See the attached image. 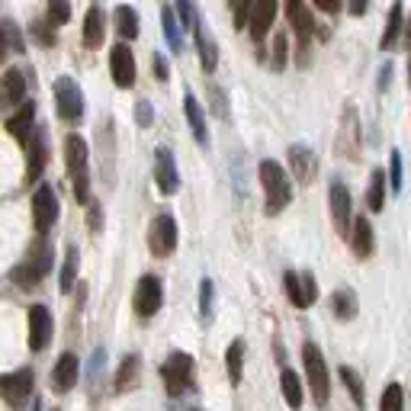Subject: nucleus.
<instances>
[{
  "label": "nucleus",
  "mask_w": 411,
  "mask_h": 411,
  "mask_svg": "<svg viewBox=\"0 0 411 411\" xmlns=\"http://www.w3.org/2000/svg\"><path fill=\"white\" fill-rule=\"evenodd\" d=\"M65 168H68L77 203H87L90 199V170H87V142L81 135L65 138Z\"/></svg>",
  "instance_id": "obj_1"
},
{
  "label": "nucleus",
  "mask_w": 411,
  "mask_h": 411,
  "mask_svg": "<svg viewBox=\"0 0 411 411\" xmlns=\"http://www.w3.org/2000/svg\"><path fill=\"white\" fill-rule=\"evenodd\" d=\"M260 187H264V196H267V213L276 215L283 213L292 199V187H290V177L286 170L276 164V161H260Z\"/></svg>",
  "instance_id": "obj_2"
},
{
  "label": "nucleus",
  "mask_w": 411,
  "mask_h": 411,
  "mask_svg": "<svg viewBox=\"0 0 411 411\" xmlns=\"http://www.w3.org/2000/svg\"><path fill=\"white\" fill-rule=\"evenodd\" d=\"M48 270H52V244H48L46 238H39V241L32 244L29 257H26L23 264H16V270L10 276H13L16 286H23V290H36L39 283L46 280Z\"/></svg>",
  "instance_id": "obj_3"
},
{
  "label": "nucleus",
  "mask_w": 411,
  "mask_h": 411,
  "mask_svg": "<svg viewBox=\"0 0 411 411\" xmlns=\"http://www.w3.org/2000/svg\"><path fill=\"white\" fill-rule=\"evenodd\" d=\"M302 363H305V376H309V389H312V398L318 408H325L328 398H331V379H328V363L321 357V351L315 344H305L302 347Z\"/></svg>",
  "instance_id": "obj_4"
},
{
  "label": "nucleus",
  "mask_w": 411,
  "mask_h": 411,
  "mask_svg": "<svg viewBox=\"0 0 411 411\" xmlns=\"http://www.w3.org/2000/svg\"><path fill=\"white\" fill-rule=\"evenodd\" d=\"M55 107L65 122H77L84 116V93L77 87L74 77H58L55 81Z\"/></svg>",
  "instance_id": "obj_5"
},
{
  "label": "nucleus",
  "mask_w": 411,
  "mask_h": 411,
  "mask_svg": "<svg viewBox=\"0 0 411 411\" xmlns=\"http://www.w3.org/2000/svg\"><path fill=\"white\" fill-rule=\"evenodd\" d=\"M32 222H36L39 235H46L55 222H58V196H55V190L48 183H42V187L32 193Z\"/></svg>",
  "instance_id": "obj_6"
},
{
  "label": "nucleus",
  "mask_w": 411,
  "mask_h": 411,
  "mask_svg": "<svg viewBox=\"0 0 411 411\" xmlns=\"http://www.w3.org/2000/svg\"><path fill=\"white\" fill-rule=\"evenodd\" d=\"M148 248H151L154 257H168V254H174L177 248V222L174 215H158V219L151 222V231H148Z\"/></svg>",
  "instance_id": "obj_7"
},
{
  "label": "nucleus",
  "mask_w": 411,
  "mask_h": 411,
  "mask_svg": "<svg viewBox=\"0 0 411 411\" xmlns=\"http://www.w3.org/2000/svg\"><path fill=\"white\" fill-rule=\"evenodd\" d=\"M161 376H164V382H168V392L170 396H180L183 389L190 386V376H193V357L190 353H170V360L164 363V370H161Z\"/></svg>",
  "instance_id": "obj_8"
},
{
  "label": "nucleus",
  "mask_w": 411,
  "mask_h": 411,
  "mask_svg": "<svg viewBox=\"0 0 411 411\" xmlns=\"http://www.w3.org/2000/svg\"><path fill=\"white\" fill-rule=\"evenodd\" d=\"M109 74H113L116 87H122V90H129L135 84V55L126 42L113 46V52H109Z\"/></svg>",
  "instance_id": "obj_9"
},
{
  "label": "nucleus",
  "mask_w": 411,
  "mask_h": 411,
  "mask_svg": "<svg viewBox=\"0 0 411 411\" xmlns=\"http://www.w3.org/2000/svg\"><path fill=\"white\" fill-rule=\"evenodd\" d=\"M52 331H55V321L52 312L46 305H32L29 309V351H46L52 344Z\"/></svg>",
  "instance_id": "obj_10"
},
{
  "label": "nucleus",
  "mask_w": 411,
  "mask_h": 411,
  "mask_svg": "<svg viewBox=\"0 0 411 411\" xmlns=\"http://www.w3.org/2000/svg\"><path fill=\"white\" fill-rule=\"evenodd\" d=\"M164 302V290H161V280L158 276H142L135 286V312L142 318H151L154 312L161 309Z\"/></svg>",
  "instance_id": "obj_11"
},
{
  "label": "nucleus",
  "mask_w": 411,
  "mask_h": 411,
  "mask_svg": "<svg viewBox=\"0 0 411 411\" xmlns=\"http://www.w3.org/2000/svg\"><path fill=\"white\" fill-rule=\"evenodd\" d=\"M331 219H335L337 235L351 238V225H353V219H351V190H347L341 180L331 183Z\"/></svg>",
  "instance_id": "obj_12"
},
{
  "label": "nucleus",
  "mask_w": 411,
  "mask_h": 411,
  "mask_svg": "<svg viewBox=\"0 0 411 411\" xmlns=\"http://www.w3.org/2000/svg\"><path fill=\"white\" fill-rule=\"evenodd\" d=\"M154 180H158V190L164 193V196L177 193V187H180V174H177L174 154H170L168 148H158V151H154Z\"/></svg>",
  "instance_id": "obj_13"
},
{
  "label": "nucleus",
  "mask_w": 411,
  "mask_h": 411,
  "mask_svg": "<svg viewBox=\"0 0 411 411\" xmlns=\"http://www.w3.org/2000/svg\"><path fill=\"white\" fill-rule=\"evenodd\" d=\"M274 16H276V0H254L251 16H248L254 42H264V36L270 32V26H274Z\"/></svg>",
  "instance_id": "obj_14"
},
{
  "label": "nucleus",
  "mask_w": 411,
  "mask_h": 411,
  "mask_svg": "<svg viewBox=\"0 0 411 411\" xmlns=\"http://www.w3.org/2000/svg\"><path fill=\"white\" fill-rule=\"evenodd\" d=\"M32 392V370H16V373H7L0 376V396L10 398V402H23V398H29Z\"/></svg>",
  "instance_id": "obj_15"
},
{
  "label": "nucleus",
  "mask_w": 411,
  "mask_h": 411,
  "mask_svg": "<svg viewBox=\"0 0 411 411\" xmlns=\"http://www.w3.org/2000/svg\"><path fill=\"white\" fill-rule=\"evenodd\" d=\"M77 376H81V360L74 353H61L52 370V389L55 392H68V389H74Z\"/></svg>",
  "instance_id": "obj_16"
},
{
  "label": "nucleus",
  "mask_w": 411,
  "mask_h": 411,
  "mask_svg": "<svg viewBox=\"0 0 411 411\" xmlns=\"http://www.w3.org/2000/svg\"><path fill=\"white\" fill-rule=\"evenodd\" d=\"M26 154H29V164H26V183H36L46 170V161H48V151H46V138L42 132H32L29 142H26Z\"/></svg>",
  "instance_id": "obj_17"
},
{
  "label": "nucleus",
  "mask_w": 411,
  "mask_h": 411,
  "mask_svg": "<svg viewBox=\"0 0 411 411\" xmlns=\"http://www.w3.org/2000/svg\"><path fill=\"white\" fill-rule=\"evenodd\" d=\"M32 119H36V103H20V109L7 119V132L26 145L32 135Z\"/></svg>",
  "instance_id": "obj_18"
},
{
  "label": "nucleus",
  "mask_w": 411,
  "mask_h": 411,
  "mask_svg": "<svg viewBox=\"0 0 411 411\" xmlns=\"http://www.w3.org/2000/svg\"><path fill=\"white\" fill-rule=\"evenodd\" d=\"M26 97V77L20 74L16 68H10L0 81V107H16V103H23Z\"/></svg>",
  "instance_id": "obj_19"
},
{
  "label": "nucleus",
  "mask_w": 411,
  "mask_h": 411,
  "mask_svg": "<svg viewBox=\"0 0 411 411\" xmlns=\"http://www.w3.org/2000/svg\"><path fill=\"white\" fill-rule=\"evenodd\" d=\"M351 248L357 257H370L373 254V225H370V219L366 215H360V219H353L351 225Z\"/></svg>",
  "instance_id": "obj_20"
},
{
  "label": "nucleus",
  "mask_w": 411,
  "mask_h": 411,
  "mask_svg": "<svg viewBox=\"0 0 411 411\" xmlns=\"http://www.w3.org/2000/svg\"><path fill=\"white\" fill-rule=\"evenodd\" d=\"M286 16H290L292 29H296V36L302 39V42L315 32L312 13H309V7H305V0H286Z\"/></svg>",
  "instance_id": "obj_21"
},
{
  "label": "nucleus",
  "mask_w": 411,
  "mask_h": 411,
  "mask_svg": "<svg viewBox=\"0 0 411 411\" xmlns=\"http://www.w3.org/2000/svg\"><path fill=\"white\" fill-rule=\"evenodd\" d=\"M290 168H292L299 183H312L315 180V154L302 145H292L290 148Z\"/></svg>",
  "instance_id": "obj_22"
},
{
  "label": "nucleus",
  "mask_w": 411,
  "mask_h": 411,
  "mask_svg": "<svg viewBox=\"0 0 411 411\" xmlns=\"http://www.w3.org/2000/svg\"><path fill=\"white\" fill-rule=\"evenodd\" d=\"M183 113H187V122H190V129H193V138H196L199 145H206V142H209V132H206V116H203V107L196 103V97H193V93H187V97H183Z\"/></svg>",
  "instance_id": "obj_23"
},
{
  "label": "nucleus",
  "mask_w": 411,
  "mask_h": 411,
  "mask_svg": "<svg viewBox=\"0 0 411 411\" xmlns=\"http://www.w3.org/2000/svg\"><path fill=\"white\" fill-rule=\"evenodd\" d=\"M84 46L87 48L103 46V10L100 7H90L84 16Z\"/></svg>",
  "instance_id": "obj_24"
},
{
  "label": "nucleus",
  "mask_w": 411,
  "mask_h": 411,
  "mask_svg": "<svg viewBox=\"0 0 411 411\" xmlns=\"http://www.w3.org/2000/svg\"><path fill=\"white\" fill-rule=\"evenodd\" d=\"M193 32H196V48H199V61H203V71H215V61H219V52H215V42L206 36L203 23H193Z\"/></svg>",
  "instance_id": "obj_25"
},
{
  "label": "nucleus",
  "mask_w": 411,
  "mask_h": 411,
  "mask_svg": "<svg viewBox=\"0 0 411 411\" xmlns=\"http://www.w3.org/2000/svg\"><path fill=\"white\" fill-rule=\"evenodd\" d=\"M113 20H116V32H119L122 39H135L138 36V13L129 7V4H119Z\"/></svg>",
  "instance_id": "obj_26"
},
{
  "label": "nucleus",
  "mask_w": 411,
  "mask_h": 411,
  "mask_svg": "<svg viewBox=\"0 0 411 411\" xmlns=\"http://www.w3.org/2000/svg\"><path fill=\"white\" fill-rule=\"evenodd\" d=\"M402 20H405L402 4H392V13H389L386 32H382V42H379V48H382V52H389V48H392V46L398 42V36H402Z\"/></svg>",
  "instance_id": "obj_27"
},
{
  "label": "nucleus",
  "mask_w": 411,
  "mask_h": 411,
  "mask_svg": "<svg viewBox=\"0 0 411 411\" xmlns=\"http://www.w3.org/2000/svg\"><path fill=\"white\" fill-rule=\"evenodd\" d=\"M280 386H283V398H286V405H290L292 411L302 408V382H299V376L292 373V370H283Z\"/></svg>",
  "instance_id": "obj_28"
},
{
  "label": "nucleus",
  "mask_w": 411,
  "mask_h": 411,
  "mask_svg": "<svg viewBox=\"0 0 411 411\" xmlns=\"http://www.w3.org/2000/svg\"><path fill=\"white\" fill-rule=\"evenodd\" d=\"M366 206H370V213H382V206H386V174L382 170H373V177H370Z\"/></svg>",
  "instance_id": "obj_29"
},
{
  "label": "nucleus",
  "mask_w": 411,
  "mask_h": 411,
  "mask_svg": "<svg viewBox=\"0 0 411 411\" xmlns=\"http://www.w3.org/2000/svg\"><path fill=\"white\" fill-rule=\"evenodd\" d=\"M225 366H229V379L238 386V382H241V373H244V341H231L229 344Z\"/></svg>",
  "instance_id": "obj_30"
},
{
  "label": "nucleus",
  "mask_w": 411,
  "mask_h": 411,
  "mask_svg": "<svg viewBox=\"0 0 411 411\" xmlns=\"http://www.w3.org/2000/svg\"><path fill=\"white\" fill-rule=\"evenodd\" d=\"M283 283H286V296H290V302L296 305V309H309V292H305V280L299 274H286L283 276Z\"/></svg>",
  "instance_id": "obj_31"
},
{
  "label": "nucleus",
  "mask_w": 411,
  "mask_h": 411,
  "mask_svg": "<svg viewBox=\"0 0 411 411\" xmlns=\"http://www.w3.org/2000/svg\"><path fill=\"white\" fill-rule=\"evenodd\" d=\"M331 305H335V315L337 318H344V321H351L353 315H357V296H353V290H347V286L335 292Z\"/></svg>",
  "instance_id": "obj_32"
},
{
  "label": "nucleus",
  "mask_w": 411,
  "mask_h": 411,
  "mask_svg": "<svg viewBox=\"0 0 411 411\" xmlns=\"http://www.w3.org/2000/svg\"><path fill=\"white\" fill-rule=\"evenodd\" d=\"M77 264H81V254H77V248L71 244L68 254H65V267H61V292H71L77 283Z\"/></svg>",
  "instance_id": "obj_33"
},
{
  "label": "nucleus",
  "mask_w": 411,
  "mask_h": 411,
  "mask_svg": "<svg viewBox=\"0 0 411 411\" xmlns=\"http://www.w3.org/2000/svg\"><path fill=\"white\" fill-rule=\"evenodd\" d=\"M138 379V357H126L116 373V392H129Z\"/></svg>",
  "instance_id": "obj_34"
},
{
  "label": "nucleus",
  "mask_w": 411,
  "mask_h": 411,
  "mask_svg": "<svg viewBox=\"0 0 411 411\" xmlns=\"http://www.w3.org/2000/svg\"><path fill=\"white\" fill-rule=\"evenodd\" d=\"M341 379H344V386H347V392H351L353 405H357V408H363L366 398H363V382H360V376L353 373L351 366H341Z\"/></svg>",
  "instance_id": "obj_35"
},
{
  "label": "nucleus",
  "mask_w": 411,
  "mask_h": 411,
  "mask_svg": "<svg viewBox=\"0 0 411 411\" xmlns=\"http://www.w3.org/2000/svg\"><path fill=\"white\" fill-rule=\"evenodd\" d=\"M405 408V392L398 382H389L386 392H382V402H379V411H402Z\"/></svg>",
  "instance_id": "obj_36"
},
{
  "label": "nucleus",
  "mask_w": 411,
  "mask_h": 411,
  "mask_svg": "<svg viewBox=\"0 0 411 411\" xmlns=\"http://www.w3.org/2000/svg\"><path fill=\"white\" fill-rule=\"evenodd\" d=\"M161 20H164V36H168L170 48L180 52V29H177V23H174V10H170V4L161 10Z\"/></svg>",
  "instance_id": "obj_37"
},
{
  "label": "nucleus",
  "mask_w": 411,
  "mask_h": 411,
  "mask_svg": "<svg viewBox=\"0 0 411 411\" xmlns=\"http://www.w3.org/2000/svg\"><path fill=\"white\" fill-rule=\"evenodd\" d=\"M71 20V4L68 0H48V23L65 26Z\"/></svg>",
  "instance_id": "obj_38"
},
{
  "label": "nucleus",
  "mask_w": 411,
  "mask_h": 411,
  "mask_svg": "<svg viewBox=\"0 0 411 411\" xmlns=\"http://www.w3.org/2000/svg\"><path fill=\"white\" fill-rule=\"evenodd\" d=\"M286 68V32H276L274 36V71Z\"/></svg>",
  "instance_id": "obj_39"
},
{
  "label": "nucleus",
  "mask_w": 411,
  "mask_h": 411,
  "mask_svg": "<svg viewBox=\"0 0 411 411\" xmlns=\"http://www.w3.org/2000/svg\"><path fill=\"white\" fill-rule=\"evenodd\" d=\"M389 180H392V193L402 190V154L392 151V158H389Z\"/></svg>",
  "instance_id": "obj_40"
},
{
  "label": "nucleus",
  "mask_w": 411,
  "mask_h": 411,
  "mask_svg": "<svg viewBox=\"0 0 411 411\" xmlns=\"http://www.w3.org/2000/svg\"><path fill=\"white\" fill-rule=\"evenodd\" d=\"M55 26L52 23H32V39H36L39 46H55Z\"/></svg>",
  "instance_id": "obj_41"
},
{
  "label": "nucleus",
  "mask_w": 411,
  "mask_h": 411,
  "mask_svg": "<svg viewBox=\"0 0 411 411\" xmlns=\"http://www.w3.org/2000/svg\"><path fill=\"white\" fill-rule=\"evenodd\" d=\"M199 312H203V318H209V312H213V280H203V286H199Z\"/></svg>",
  "instance_id": "obj_42"
},
{
  "label": "nucleus",
  "mask_w": 411,
  "mask_h": 411,
  "mask_svg": "<svg viewBox=\"0 0 411 411\" xmlns=\"http://www.w3.org/2000/svg\"><path fill=\"white\" fill-rule=\"evenodd\" d=\"M177 10H180L183 26H193V23H196V16H193V4H190V0H177Z\"/></svg>",
  "instance_id": "obj_43"
},
{
  "label": "nucleus",
  "mask_w": 411,
  "mask_h": 411,
  "mask_svg": "<svg viewBox=\"0 0 411 411\" xmlns=\"http://www.w3.org/2000/svg\"><path fill=\"white\" fill-rule=\"evenodd\" d=\"M135 119H138V126H151V103H145V100H142V103H138L135 107Z\"/></svg>",
  "instance_id": "obj_44"
},
{
  "label": "nucleus",
  "mask_w": 411,
  "mask_h": 411,
  "mask_svg": "<svg viewBox=\"0 0 411 411\" xmlns=\"http://www.w3.org/2000/svg\"><path fill=\"white\" fill-rule=\"evenodd\" d=\"M302 280H305V292H309V302H315V299H318V286H315V276H312V274H302Z\"/></svg>",
  "instance_id": "obj_45"
},
{
  "label": "nucleus",
  "mask_w": 411,
  "mask_h": 411,
  "mask_svg": "<svg viewBox=\"0 0 411 411\" xmlns=\"http://www.w3.org/2000/svg\"><path fill=\"white\" fill-rule=\"evenodd\" d=\"M315 7L325 10V13H337V10H341V0H315Z\"/></svg>",
  "instance_id": "obj_46"
},
{
  "label": "nucleus",
  "mask_w": 411,
  "mask_h": 411,
  "mask_svg": "<svg viewBox=\"0 0 411 411\" xmlns=\"http://www.w3.org/2000/svg\"><path fill=\"white\" fill-rule=\"evenodd\" d=\"M154 74H158L161 81H168V61L161 58V55H154Z\"/></svg>",
  "instance_id": "obj_47"
},
{
  "label": "nucleus",
  "mask_w": 411,
  "mask_h": 411,
  "mask_svg": "<svg viewBox=\"0 0 411 411\" xmlns=\"http://www.w3.org/2000/svg\"><path fill=\"white\" fill-rule=\"evenodd\" d=\"M366 7H370V0H351V13L353 16H363Z\"/></svg>",
  "instance_id": "obj_48"
},
{
  "label": "nucleus",
  "mask_w": 411,
  "mask_h": 411,
  "mask_svg": "<svg viewBox=\"0 0 411 411\" xmlns=\"http://www.w3.org/2000/svg\"><path fill=\"white\" fill-rule=\"evenodd\" d=\"M90 229H100V203L90 206Z\"/></svg>",
  "instance_id": "obj_49"
},
{
  "label": "nucleus",
  "mask_w": 411,
  "mask_h": 411,
  "mask_svg": "<svg viewBox=\"0 0 411 411\" xmlns=\"http://www.w3.org/2000/svg\"><path fill=\"white\" fill-rule=\"evenodd\" d=\"M7 52V32H4V26H0V55Z\"/></svg>",
  "instance_id": "obj_50"
},
{
  "label": "nucleus",
  "mask_w": 411,
  "mask_h": 411,
  "mask_svg": "<svg viewBox=\"0 0 411 411\" xmlns=\"http://www.w3.org/2000/svg\"><path fill=\"white\" fill-rule=\"evenodd\" d=\"M229 4H231V7H238V0H229Z\"/></svg>",
  "instance_id": "obj_51"
},
{
  "label": "nucleus",
  "mask_w": 411,
  "mask_h": 411,
  "mask_svg": "<svg viewBox=\"0 0 411 411\" xmlns=\"http://www.w3.org/2000/svg\"><path fill=\"white\" fill-rule=\"evenodd\" d=\"M408 74H411V68H408Z\"/></svg>",
  "instance_id": "obj_52"
},
{
  "label": "nucleus",
  "mask_w": 411,
  "mask_h": 411,
  "mask_svg": "<svg viewBox=\"0 0 411 411\" xmlns=\"http://www.w3.org/2000/svg\"><path fill=\"white\" fill-rule=\"evenodd\" d=\"M55 411H58V408H55Z\"/></svg>",
  "instance_id": "obj_53"
}]
</instances>
